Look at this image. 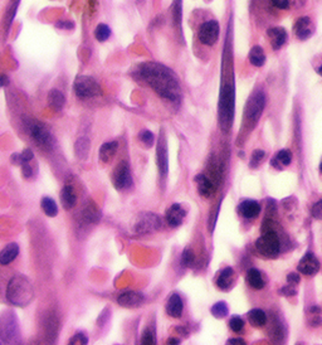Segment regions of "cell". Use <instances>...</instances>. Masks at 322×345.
I'll use <instances>...</instances> for the list:
<instances>
[{"label":"cell","mask_w":322,"mask_h":345,"mask_svg":"<svg viewBox=\"0 0 322 345\" xmlns=\"http://www.w3.org/2000/svg\"><path fill=\"white\" fill-rule=\"evenodd\" d=\"M137 75L164 100L173 102L180 100V85L170 68L156 62H145L139 67Z\"/></svg>","instance_id":"obj_1"},{"label":"cell","mask_w":322,"mask_h":345,"mask_svg":"<svg viewBox=\"0 0 322 345\" xmlns=\"http://www.w3.org/2000/svg\"><path fill=\"white\" fill-rule=\"evenodd\" d=\"M218 115H219V125L224 133H228L234 121V110H235V92L234 85L232 82H224L220 89L219 96V107H218Z\"/></svg>","instance_id":"obj_2"},{"label":"cell","mask_w":322,"mask_h":345,"mask_svg":"<svg viewBox=\"0 0 322 345\" xmlns=\"http://www.w3.org/2000/svg\"><path fill=\"white\" fill-rule=\"evenodd\" d=\"M34 290L31 281L23 275L14 276L7 288V298L16 306H26L33 300Z\"/></svg>","instance_id":"obj_3"},{"label":"cell","mask_w":322,"mask_h":345,"mask_svg":"<svg viewBox=\"0 0 322 345\" xmlns=\"http://www.w3.org/2000/svg\"><path fill=\"white\" fill-rule=\"evenodd\" d=\"M265 106V96L262 91H255L248 100L244 111V130L250 131L257 125L263 109Z\"/></svg>","instance_id":"obj_4"},{"label":"cell","mask_w":322,"mask_h":345,"mask_svg":"<svg viewBox=\"0 0 322 345\" xmlns=\"http://www.w3.org/2000/svg\"><path fill=\"white\" fill-rule=\"evenodd\" d=\"M258 253L267 258H274L279 253V238L274 231L263 232L262 236L255 242Z\"/></svg>","instance_id":"obj_5"},{"label":"cell","mask_w":322,"mask_h":345,"mask_svg":"<svg viewBox=\"0 0 322 345\" xmlns=\"http://www.w3.org/2000/svg\"><path fill=\"white\" fill-rule=\"evenodd\" d=\"M73 91L80 99H92L101 95V87L97 81L90 76H78L73 83Z\"/></svg>","instance_id":"obj_6"},{"label":"cell","mask_w":322,"mask_h":345,"mask_svg":"<svg viewBox=\"0 0 322 345\" xmlns=\"http://www.w3.org/2000/svg\"><path fill=\"white\" fill-rule=\"evenodd\" d=\"M161 227V219L154 213H144L137 218L134 226V231L139 234L151 233Z\"/></svg>","instance_id":"obj_7"},{"label":"cell","mask_w":322,"mask_h":345,"mask_svg":"<svg viewBox=\"0 0 322 345\" xmlns=\"http://www.w3.org/2000/svg\"><path fill=\"white\" fill-rule=\"evenodd\" d=\"M29 133H31L32 139L38 146L43 149H52L53 148V138L49 130L44 126L42 122H33L32 126L29 127Z\"/></svg>","instance_id":"obj_8"},{"label":"cell","mask_w":322,"mask_h":345,"mask_svg":"<svg viewBox=\"0 0 322 345\" xmlns=\"http://www.w3.org/2000/svg\"><path fill=\"white\" fill-rule=\"evenodd\" d=\"M219 24L217 21H208L199 28L198 38L203 45L213 46L219 38Z\"/></svg>","instance_id":"obj_9"},{"label":"cell","mask_w":322,"mask_h":345,"mask_svg":"<svg viewBox=\"0 0 322 345\" xmlns=\"http://www.w3.org/2000/svg\"><path fill=\"white\" fill-rule=\"evenodd\" d=\"M112 184H114V187L116 188L117 190L127 189V188L131 187V171H130V166L126 161H122V163L119 164V166L115 169L114 175H112Z\"/></svg>","instance_id":"obj_10"},{"label":"cell","mask_w":322,"mask_h":345,"mask_svg":"<svg viewBox=\"0 0 322 345\" xmlns=\"http://www.w3.org/2000/svg\"><path fill=\"white\" fill-rule=\"evenodd\" d=\"M297 270L299 273L306 276L316 275L319 270V262L316 257L311 253H307L306 256L302 257V260L299 261Z\"/></svg>","instance_id":"obj_11"},{"label":"cell","mask_w":322,"mask_h":345,"mask_svg":"<svg viewBox=\"0 0 322 345\" xmlns=\"http://www.w3.org/2000/svg\"><path fill=\"white\" fill-rule=\"evenodd\" d=\"M145 296L140 291H127L121 293L117 298L119 305L122 307H137L144 302Z\"/></svg>","instance_id":"obj_12"},{"label":"cell","mask_w":322,"mask_h":345,"mask_svg":"<svg viewBox=\"0 0 322 345\" xmlns=\"http://www.w3.org/2000/svg\"><path fill=\"white\" fill-rule=\"evenodd\" d=\"M185 215L186 210L184 209L180 204L175 203V204L171 205L168 209V212H166V222H168L169 226L175 228V227H179L183 223Z\"/></svg>","instance_id":"obj_13"},{"label":"cell","mask_w":322,"mask_h":345,"mask_svg":"<svg viewBox=\"0 0 322 345\" xmlns=\"http://www.w3.org/2000/svg\"><path fill=\"white\" fill-rule=\"evenodd\" d=\"M294 33L297 38L301 41H306L313 34V26L308 17H302L294 24Z\"/></svg>","instance_id":"obj_14"},{"label":"cell","mask_w":322,"mask_h":345,"mask_svg":"<svg viewBox=\"0 0 322 345\" xmlns=\"http://www.w3.org/2000/svg\"><path fill=\"white\" fill-rule=\"evenodd\" d=\"M195 183L198 185V192L201 197L209 198L215 193V183L205 174L196 175Z\"/></svg>","instance_id":"obj_15"},{"label":"cell","mask_w":322,"mask_h":345,"mask_svg":"<svg viewBox=\"0 0 322 345\" xmlns=\"http://www.w3.org/2000/svg\"><path fill=\"white\" fill-rule=\"evenodd\" d=\"M156 164L159 168L160 175L165 177L168 174L169 169V161H168V150H166V145L160 140L156 146Z\"/></svg>","instance_id":"obj_16"},{"label":"cell","mask_w":322,"mask_h":345,"mask_svg":"<svg viewBox=\"0 0 322 345\" xmlns=\"http://www.w3.org/2000/svg\"><path fill=\"white\" fill-rule=\"evenodd\" d=\"M268 38H269V42H271L272 47L273 50H279L284 46V43L287 42V32L284 28H281V27H274V28H271L268 31Z\"/></svg>","instance_id":"obj_17"},{"label":"cell","mask_w":322,"mask_h":345,"mask_svg":"<svg viewBox=\"0 0 322 345\" xmlns=\"http://www.w3.org/2000/svg\"><path fill=\"white\" fill-rule=\"evenodd\" d=\"M184 310V304L183 300H181L180 296L178 293H173V295L169 297L168 304H166V312H168L169 316L171 317H180L183 314Z\"/></svg>","instance_id":"obj_18"},{"label":"cell","mask_w":322,"mask_h":345,"mask_svg":"<svg viewBox=\"0 0 322 345\" xmlns=\"http://www.w3.org/2000/svg\"><path fill=\"white\" fill-rule=\"evenodd\" d=\"M239 213L244 218H255L260 212V205L255 200H244L239 204Z\"/></svg>","instance_id":"obj_19"},{"label":"cell","mask_w":322,"mask_h":345,"mask_svg":"<svg viewBox=\"0 0 322 345\" xmlns=\"http://www.w3.org/2000/svg\"><path fill=\"white\" fill-rule=\"evenodd\" d=\"M234 270L232 267H227L224 270H222V272L219 273L217 278V286L220 288V290H229L230 287L233 286V282H234Z\"/></svg>","instance_id":"obj_20"},{"label":"cell","mask_w":322,"mask_h":345,"mask_svg":"<svg viewBox=\"0 0 322 345\" xmlns=\"http://www.w3.org/2000/svg\"><path fill=\"white\" fill-rule=\"evenodd\" d=\"M83 219H85L87 223H98L101 221V217H102V213H101L100 208L95 204V203L90 202L85 205L83 208Z\"/></svg>","instance_id":"obj_21"},{"label":"cell","mask_w":322,"mask_h":345,"mask_svg":"<svg viewBox=\"0 0 322 345\" xmlns=\"http://www.w3.org/2000/svg\"><path fill=\"white\" fill-rule=\"evenodd\" d=\"M19 253V246L17 243H9L0 251V265H9L17 258Z\"/></svg>","instance_id":"obj_22"},{"label":"cell","mask_w":322,"mask_h":345,"mask_svg":"<svg viewBox=\"0 0 322 345\" xmlns=\"http://www.w3.org/2000/svg\"><path fill=\"white\" fill-rule=\"evenodd\" d=\"M76 200L77 197L75 194V189H73L72 185H65L61 192V203H62V207L66 210H70L75 207Z\"/></svg>","instance_id":"obj_23"},{"label":"cell","mask_w":322,"mask_h":345,"mask_svg":"<svg viewBox=\"0 0 322 345\" xmlns=\"http://www.w3.org/2000/svg\"><path fill=\"white\" fill-rule=\"evenodd\" d=\"M117 149H119V143L117 141H109L105 143L100 149V160L102 163H109L116 155Z\"/></svg>","instance_id":"obj_24"},{"label":"cell","mask_w":322,"mask_h":345,"mask_svg":"<svg viewBox=\"0 0 322 345\" xmlns=\"http://www.w3.org/2000/svg\"><path fill=\"white\" fill-rule=\"evenodd\" d=\"M65 102H66V99L60 90L53 89V90H51V91H49L48 104H49V106L52 107V109L60 111V110H62L63 106H65Z\"/></svg>","instance_id":"obj_25"},{"label":"cell","mask_w":322,"mask_h":345,"mask_svg":"<svg viewBox=\"0 0 322 345\" xmlns=\"http://www.w3.org/2000/svg\"><path fill=\"white\" fill-rule=\"evenodd\" d=\"M90 153V140L88 138H80L75 144V154L81 160H86Z\"/></svg>","instance_id":"obj_26"},{"label":"cell","mask_w":322,"mask_h":345,"mask_svg":"<svg viewBox=\"0 0 322 345\" xmlns=\"http://www.w3.org/2000/svg\"><path fill=\"white\" fill-rule=\"evenodd\" d=\"M248 57H249V62L252 63L253 66H255V67H262L265 63L264 51H263V48L259 47V46H254V47L249 51V56H248Z\"/></svg>","instance_id":"obj_27"},{"label":"cell","mask_w":322,"mask_h":345,"mask_svg":"<svg viewBox=\"0 0 322 345\" xmlns=\"http://www.w3.org/2000/svg\"><path fill=\"white\" fill-rule=\"evenodd\" d=\"M248 319H249V322L253 326L262 327L267 322V315H265V312L263 310L254 309L248 312Z\"/></svg>","instance_id":"obj_28"},{"label":"cell","mask_w":322,"mask_h":345,"mask_svg":"<svg viewBox=\"0 0 322 345\" xmlns=\"http://www.w3.org/2000/svg\"><path fill=\"white\" fill-rule=\"evenodd\" d=\"M247 281L249 283V286H252L255 290H260V288L264 287V280H263L262 275L258 270L255 268H250L247 273Z\"/></svg>","instance_id":"obj_29"},{"label":"cell","mask_w":322,"mask_h":345,"mask_svg":"<svg viewBox=\"0 0 322 345\" xmlns=\"http://www.w3.org/2000/svg\"><path fill=\"white\" fill-rule=\"evenodd\" d=\"M41 207L44 214L48 217H56L58 214V207L56 202L49 197H43L41 200Z\"/></svg>","instance_id":"obj_30"},{"label":"cell","mask_w":322,"mask_h":345,"mask_svg":"<svg viewBox=\"0 0 322 345\" xmlns=\"http://www.w3.org/2000/svg\"><path fill=\"white\" fill-rule=\"evenodd\" d=\"M181 0H174L173 3V22L175 28L178 29L179 33H181Z\"/></svg>","instance_id":"obj_31"},{"label":"cell","mask_w":322,"mask_h":345,"mask_svg":"<svg viewBox=\"0 0 322 345\" xmlns=\"http://www.w3.org/2000/svg\"><path fill=\"white\" fill-rule=\"evenodd\" d=\"M95 37L98 42H106L111 37V28L107 24H98L95 29Z\"/></svg>","instance_id":"obj_32"},{"label":"cell","mask_w":322,"mask_h":345,"mask_svg":"<svg viewBox=\"0 0 322 345\" xmlns=\"http://www.w3.org/2000/svg\"><path fill=\"white\" fill-rule=\"evenodd\" d=\"M211 315L217 319H223L228 315V306L224 301H219L217 304H214L211 307Z\"/></svg>","instance_id":"obj_33"},{"label":"cell","mask_w":322,"mask_h":345,"mask_svg":"<svg viewBox=\"0 0 322 345\" xmlns=\"http://www.w3.org/2000/svg\"><path fill=\"white\" fill-rule=\"evenodd\" d=\"M194 262H195V254L190 248L184 249L183 254H181V263L185 267H193Z\"/></svg>","instance_id":"obj_34"},{"label":"cell","mask_w":322,"mask_h":345,"mask_svg":"<svg viewBox=\"0 0 322 345\" xmlns=\"http://www.w3.org/2000/svg\"><path fill=\"white\" fill-rule=\"evenodd\" d=\"M139 138H140V141H141V143L144 144L146 148H151V146L154 145L155 136H154V134L151 133V131L142 130L141 133H140Z\"/></svg>","instance_id":"obj_35"},{"label":"cell","mask_w":322,"mask_h":345,"mask_svg":"<svg viewBox=\"0 0 322 345\" xmlns=\"http://www.w3.org/2000/svg\"><path fill=\"white\" fill-rule=\"evenodd\" d=\"M274 159H276L277 163H278L279 166L282 168V166H287L291 164L292 155L288 150H281L278 154H277V156Z\"/></svg>","instance_id":"obj_36"},{"label":"cell","mask_w":322,"mask_h":345,"mask_svg":"<svg viewBox=\"0 0 322 345\" xmlns=\"http://www.w3.org/2000/svg\"><path fill=\"white\" fill-rule=\"evenodd\" d=\"M141 344L144 345H154L156 344V337L151 329H146L141 336Z\"/></svg>","instance_id":"obj_37"},{"label":"cell","mask_w":322,"mask_h":345,"mask_svg":"<svg viewBox=\"0 0 322 345\" xmlns=\"http://www.w3.org/2000/svg\"><path fill=\"white\" fill-rule=\"evenodd\" d=\"M264 151L263 150H255L254 153H253L252 155V159H250V163H249V166L250 168H258V165H259L260 163H262L263 158H264Z\"/></svg>","instance_id":"obj_38"},{"label":"cell","mask_w":322,"mask_h":345,"mask_svg":"<svg viewBox=\"0 0 322 345\" xmlns=\"http://www.w3.org/2000/svg\"><path fill=\"white\" fill-rule=\"evenodd\" d=\"M229 326L234 332H240L243 330V327H244V321H243L242 317L234 316L230 319Z\"/></svg>","instance_id":"obj_39"},{"label":"cell","mask_w":322,"mask_h":345,"mask_svg":"<svg viewBox=\"0 0 322 345\" xmlns=\"http://www.w3.org/2000/svg\"><path fill=\"white\" fill-rule=\"evenodd\" d=\"M88 342V337L87 335L83 334V332H77V334L75 335V336L71 337L70 342L68 344L70 345H75V344H80V345H86Z\"/></svg>","instance_id":"obj_40"},{"label":"cell","mask_w":322,"mask_h":345,"mask_svg":"<svg viewBox=\"0 0 322 345\" xmlns=\"http://www.w3.org/2000/svg\"><path fill=\"white\" fill-rule=\"evenodd\" d=\"M311 214H312V217H313V218L322 221V199H319L318 202H317L316 204L312 207Z\"/></svg>","instance_id":"obj_41"},{"label":"cell","mask_w":322,"mask_h":345,"mask_svg":"<svg viewBox=\"0 0 322 345\" xmlns=\"http://www.w3.org/2000/svg\"><path fill=\"white\" fill-rule=\"evenodd\" d=\"M271 4L273 7H276L277 9H281V11H286L289 7V0H269Z\"/></svg>","instance_id":"obj_42"},{"label":"cell","mask_w":322,"mask_h":345,"mask_svg":"<svg viewBox=\"0 0 322 345\" xmlns=\"http://www.w3.org/2000/svg\"><path fill=\"white\" fill-rule=\"evenodd\" d=\"M33 151L31 149H24L23 151L21 153V158H22V163L23 164H28L31 163V160L33 159Z\"/></svg>","instance_id":"obj_43"},{"label":"cell","mask_w":322,"mask_h":345,"mask_svg":"<svg viewBox=\"0 0 322 345\" xmlns=\"http://www.w3.org/2000/svg\"><path fill=\"white\" fill-rule=\"evenodd\" d=\"M56 27L60 29H66V31H72L75 29V23L71 21H60L56 23Z\"/></svg>","instance_id":"obj_44"},{"label":"cell","mask_w":322,"mask_h":345,"mask_svg":"<svg viewBox=\"0 0 322 345\" xmlns=\"http://www.w3.org/2000/svg\"><path fill=\"white\" fill-rule=\"evenodd\" d=\"M22 175H23L26 179H29V178H32V175H33V169H32V166L28 164H23L22 165Z\"/></svg>","instance_id":"obj_45"},{"label":"cell","mask_w":322,"mask_h":345,"mask_svg":"<svg viewBox=\"0 0 322 345\" xmlns=\"http://www.w3.org/2000/svg\"><path fill=\"white\" fill-rule=\"evenodd\" d=\"M279 293L283 296H293L296 295V290H294L293 286H284L279 290Z\"/></svg>","instance_id":"obj_46"},{"label":"cell","mask_w":322,"mask_h":345,"mask_svg":"<svg viewBox=\"0 0 322 345\" xmlns=\"http://www.w3.org/2000/svg\"><path fill=\"white\" fill-rule=\"evenodd\" d=\"M287 281H288L291 285H297V283L299 282V276L297 275V273L292 272V273H289L288 276H287Z\"/></svg>","instance_id":"obj_47"},{"label":"cell","mask_w":322,"mask_h":345,"mask_svg":"<svg viewBox=\"0 0 322 345\" xmlns=\"http://www.w3.org/2000/svg\"><path fill=\"white\" fill-rule=\"evenodd\" d=\"M12 160V164L13 165H23V163H22V158H21V154H13L11 158Z\"/></svg>","instance_id":"obj_48"},{"label":"cell","mask_w":322,"mask_h":345,"mask_svg":"<svg viewBox=\"0 0 322 345\" xmlns=\"http://www.w3.org/2000/svg\"><path fill=\"white\" fill-rule=\"evenodd\" d=\"M9 85V78L6 75H0V87H4V86Z\"/></svg>","instance_id":"obj_49"},{"label":"cell","mask_w":322,"mask_h":345,"mask_svg":"<svg viewBox=\"0 0 322 345\" xmlns=\"http://www.w3.org/2000/svg\"><path fill=\"white\" fill-rule=\"evenodd\" d=\"M228 344L242 345V344H245V342H244V340H243V339H230V340H228Z\"/></svg>","instance_id":"obj_50"},{"label":"cell","mask_w":322,"mask_h":345,"mask_svg":"<svg viewBox=\"0 0 322 345\" xmlns=\"http://www.w3.org/2000/svg\"><path fill=\"white\" fill-rule=\"evenodd\" d=\"M168 344H171V345L180 344V341H179V339H174V337H170V339H169V341H168Z\"/></svg>","instance_id":"obj_51"},{"label":"cell","mask_w":322,"mask_h":345,"mask_svg":"<svg viewBox=\"0 0 322 345\" xmlns=\"http://www.w3.org/2000/svg\"><path fill=\"white\" fill-rule=\"evenodd\" d=\"M318 73H319V75H321V76H322V66H321V67H319V68H318Z\"/></svg>","instance_id":"obj_52"},{"label":"cell","mask_w":322,"mask_h":345,"mask_svg":"<svg viewBox=\"0 0 322 345\" xmlns=\"http://www.w3.org/2000/svg\"><path fill=\"white\" fill-rule=\"evenodd\" d=\"M319 171H321V174H322V160H321V164H319Z\"/></svg>","instance_id":"obj_53"}]
</instances>
